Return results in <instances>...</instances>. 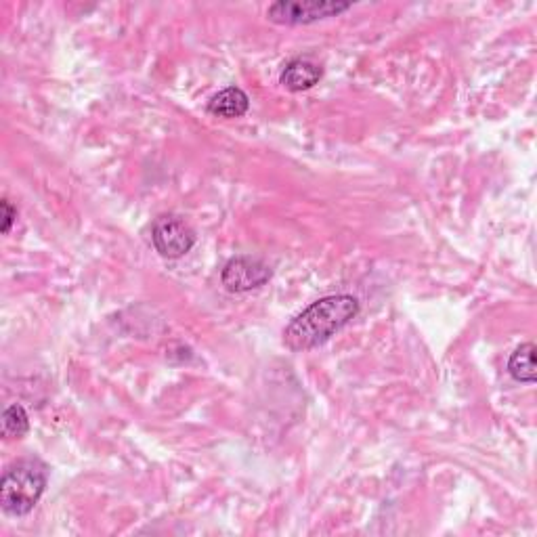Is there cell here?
I'll return each instance as SVG.
<instances>
[{
	"instance_id": "cell-1",
	"label": "cell",
	"mask_w": 537,
	"mask_h": 537,
	"mask_svg": "<svg viewBox=\"0 0 537 537\" xmlns=\"http://www.w3.org/2000/svg\"><path fill=\"white\" fill-rule=\"evenodd\" d=\"M359 309V300L351 294L319 298L317 303L290 321L284 332L286 347L294 353H300L324 345L336 332L351 324L359 315Z\"/></svg>"
},
{
	"instance_id": "cell-2",
	"label": "cell",
	"mask_w": 537,
	"mask_h": 537,
	"mask_svg": "<svg viewBox=\"0 0 537 537\" xmlns=\"http://www.w3.org/2000/svg\"><path fill=\"white\" fill-rule=\"evenodd\" d=\"M47 487V468L36 460L17 462L0 479V504L11 517H24L40 502Z\"/></svg>"
},
{
	"instance_id": "cell-3",
	"label": "cell",
	"mask_w": 537,
	"mask_h": 537,
	"mask_svg": "<svg viewBox=\"0 0 537 537\" xmlns=\"http://www.w3.org/2000/svg\"><path fill=\"white\" fill-rule=\"evenodd\" d=\"M349 9V3H336V0H282L267 9V17L279 26H307Z\"/></svg>"
},
{
	"instance_id": "cell-4",
	"label": "cell",
	"mask_w": 537,
	"mask_h": 537,
	"mask_svg": "<svg viewBox=\"0 0 537 537\" xmlns=\"http://www.w3.org/2000/svg\"><path fill=\"white\" fill-rule=\"evenodd\" d=\"M154 248L164 259H181L198 242V235L175 214H164L152 225Z\"/></svg>"
},
{
	"instance_id": "cell-5",
	"label": "cell",
	"mask_w": 537,
	"mask_h": 537,
	"mask_svg": "<svg viewBox=\"0 0 537 537\" xmlns=\"http://www.w3.org/2000/svg\"><path fill=\"white\" fill-rule=\"evenodd\" d=\"M273 277V271L267 263L261 259H252V256H235L231 259L223 273H221V282L229 292H250L265 286L269 279Z\"/></svg>"
},
{
	"instance_id": "cell-6",
	"label": "cell",
	"mask_w": 537,
	"mask_h": 537,
	"mask_svg": "<svg viewBox=\"0 0 537 537\" xmlns=\"http://www.w3.org/2000/svg\"><path fill=\"white\" fill-rule=\"evenodd\" d=\"M321 76H324V70L311 59H294L284 68L282 76H279V82H282L284 89L292 93H303L313 89L321 80Z\"/></svg>"
},
{
	"instance_id": "cell-7",
	"label": "cell",
	"mask_w": 537,
	"mask_h": 537,
	"mask_svg": "<svg viewBox=\"0 0 537 537\" xmlns=\"http://www.w3.org/2000/svg\"><path fill=\"white\" fill-rule=\"evenodd\" d=\"M248 107H250V99L242 89L227 87L210 99L208 112L217 118L233 120V118H242L248 112Z\"/></svg>"
},
{
	"instance_id": "cell-8",
	"label": "cell",
	"mask_w": 537,
	"mask_h": 537,
	"mask_svg": "<svg viewBox=\"0 0 537 537\" xmlns=\"http://www.w3.org/2000/svg\"><path fill=\"white\" fill-rule=\"evenodd\" d=\"M508 372L512 374L514 380L533 384L537 378L535 370V345L533 342H527V345H521L517 351L512 353L508 361Z\"/></svg>"
},
{
	"instance_id": "cell-9",
	"label": "cell",
	"mask_w": 537,
	"mask_h": 537,
	"mask_svg": "<svg viewBox=\"0 0 537 537\" xmlns=\"http://www.w3.org/2000/svg\"><path fill=\"white\" fill-rule=\"evenodd\" d=\"M30 431L28 414L21 405H9L3 414V437L5 439H24Z\"/></svg>"
},
{
	"instance_id": "cell-10",
	"label": "cell",
	"mask_w": 537,
	"mask_h": 537,
	"mask_svg": "<svg viewBox=\"0 0 537 537\" xmlns=\"http://www.w3.org/2000/svg\"><path fill=\"white\" fill-rule=\"evenodd\" d=\"M0 210H3V233H9L15 219H17V210L9 204V200L0 202Z\"/></svg>"
}]
</instances>
